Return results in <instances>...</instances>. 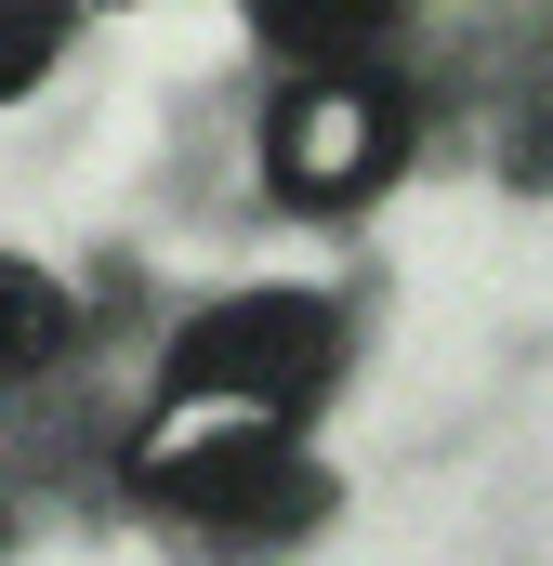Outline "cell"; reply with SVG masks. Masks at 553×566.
<instances>
[{
  "mask_svg": "<svg viewBox=\"0 0 553 566\" xmlns=\"http://www.w3.org/2000/svg\"><path fill=\"white\" fill-rule=\"evenodd\" d=\"M396 171H409V93H396L369 53H330V66H290V80H276L264 185L290 211H369Z\"/></svg>",
  "mask_w": 553,
  "mask_h": 566,
  "instance_id": "obj_1",
  "label": "cell"
},
{
  "mask_svg": "<svg viewBox=\"0 0 553 566\" xmlns=\"http://www.w3.org/2000/svg\"><path fill=\"white\" fill-rule=\"evenodd\" d=\"M251 27H264V53L290 66H330V53H383V27H396V0H238Z\"/></svg>",
  "mask_w": 553,
  "mask_h": 566,
  "instance_id": "obj_2",
  "label": "cell"
},
{
  "mask_svg": "<svg viewBox=\"0 0 553 566\" xmlns=\"http://www.w3.org/2000/svg\"><path fill=\"white\" fill-rule=\"evenodd\" d=\"M66 329H80V303H66V277H40L27 251H0V382L53 369V356H66Z\"/></svg>",
  "mask_w": 553,
  "mask_h": 566,
  "instance_id": "obj_3",
  "label": "cell"
},
{
  "mask_svg": "<svg viewBox=\"0 0 553 566\" xmlns=\"http://www.w3.org/2000/svg\"><path fill=\"white\" fill-rule=\"evenodd\" d=\"M66 66V0H0V106H27Z\"/></svg>",
  "mask_w": 553,
  "mask_h": 566,
  "instance_id": "obj_4",
  "label": "cell"
}]
</instances>
